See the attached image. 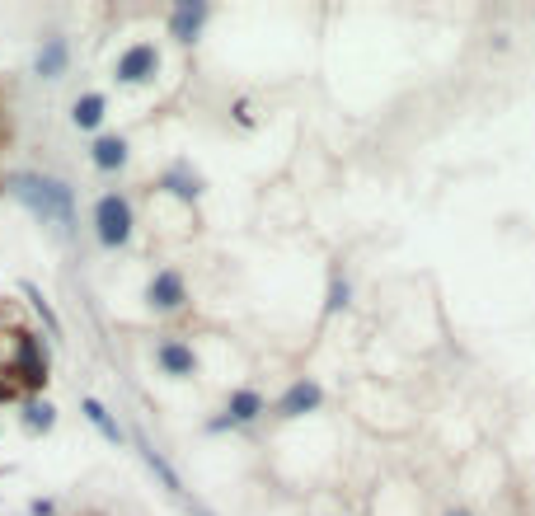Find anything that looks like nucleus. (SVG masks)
Returning a JSON list of instances; mask_svg holds the SVG:
<instances>
[{"instance_id": "1", "label": "nucleus", "mask_w": 535, "mask_h": 516, "mask_svg": "<svg viewBox=\"0 0 535 516\" xmlns=\"http://www.w3.org/2000/svg\"><path fill=\"white\" fill-rule=\"evenodd\" d=\"M5 188H10V198L24 202L43 226H52L57 235H71V226H76V188H71L66 179H52V174L24 169V174H10Z\"/></svg>"}, {"instance_id": "2", "label": "nucleus", "mask_w": 535, "mask_h": 516, "mask_svg": "<svg viewBox=\"0 0 535 516\" xmlns=\"http://www.w3.org/2000/svg\"><path fill=\"white\" fill-rule=\"evenodd\" d=\"M132 230H137L132 198H123V193H104V198L94 202V240L104 244V249H123V244L132 240Z\"/></svg>"}, {"instance_id": "3", "label": "nucleus", "mask_w": 535, "mask_h": 516, "mask_svg": "<svg viewBox=\"0 0 535 516\" xmlns=\"http://www.w3.org/2000/svg\"><path fill=\"white\" fill-rule=\"evenodd\" d=\"M118 85H146V80L160 76V47L155 43H132L113 66Z\"/></svg>"}, {"instance_id": "4", "label": "nucleus", "mask_w": 535, "mask_h": 516, "mask_svg": "<svg viewBox=\"0 0 535 516\" xmlns=\"http://www.w3.org/2000/svg\"><path fill=\"white\" fill-rule=\"evenodd\" d=\"M207 19H212V5H207V0H174V10H169V38L184 47L198 43Z\"/></svg>"}, {"instance_id": "5", "label": "nucleus", "mask_w": 535, "mask_h": 516, "mask_svg": "<svg viewBox=\"0 0 535 516\" xmlns=\"http://www.w3.org/2000/svg\"><path fill=\"white\" fill-rule=\"evenodd\" d=\"M184 301H188V287H184V277L174 273V268H160V273L146 282V305H151V310H160V315L179 310Z\"/></svg>"}, {"instance_id": "6", "label": "nucleus", "mask_w": 535, "mask_h": 516, "mask_svg": "<svg viewBox=\"0 0 535 516\" xmlns=\"http://www.w3.org/2000/svg\"><path fill=\"white\" fill-rule=\"evenodd\" d=\"M324 404V390H320V380H291L287 385V395L277 399V418H306V413H315Z\"/></svg>"}, {"instance_id": "7", "label": "nucleus", "mask_w": 535, "mask_h": 516, "mask_svg": "<svg viewBox=\"0 0 535 516\" xmlns=\"http://www.w3.org/2000/svg\"><path fill=\"white\" fill-rule=\"evenodd\" d=\"M155 362H160V371L174 380H193L198 376V352L188 348L184 338H165L160 348H155Z\"/></svg>"}, {"instance_id": "8", "label": "nucleus", "mask_w": 535, "mask_h": 516, "mask_svg": "<svg viewBox=\"0 0 535 516\" xmlns=\"http://www.w3.org/2000/svg\"><path fill=\"white\" fill-rule=\"evenodd\" d=\"M259 413H268V404H263L259 390H230V399H226V418H216L212 432H221V427H245V423H254Z\"/></svg>"}, {"instance_id": "9", "label": "nucleus", "mask_w": 535, "mask_h": 516, "mask_svg": "<svg viewBox=\"0 0 535 516\" xmlns=\"http://www.w3.org/2000/svg\"><path fill=\"white\" fill-rule=\"evenodd\" d=\"M66 61H71V43H66L62 33H52V38H43V47H38L33 71H38L43 80H62L66 76Z\"/></svg>"}, {"instance_id": "10", "label": "nucleus", "mask_w": 535, "mask_h": 516, "mask_svg": "<svg viewBox=\"0 0 535 516\" xmlns=\"http://www.w3.org/2000/svg\"><path fill=\"white\" fill-rule=\"evenodd\" d=\"M127 155H132V146H127V137H94V146H90V160H94V169H104V174H113V169H123L127 165Z\"/></svg>"}, {"instance_id": "11", "label": "nucleus", "mask_w": 535, "mask_h": 516, "mask_svg": "<svg viewBox=\"0 0 535 516\" xmlns=\"http://www.w3.org/2000/svg\"><path fill=\"white\" fill-rule=\"evenodd\" d=\"M24 343H19V376H24V385H33V390H43L47 385V357L38 352V338L19 334Z\"/></svg>"}, {"instance_id": "12", "label": "nucleus", "mask_w": 535, "mask_h": 516, "mask_svg": "<svg viewBox=\"0 0 535 516\" xmlns=\"http://www.w3.org/2000/svg\"><path fill=\"white\" fill-rule=\"evenodd\" d=\"M104 113H108V94H99V90L80 94L76 104H71V122H76L80 132H94V127L104 122Z\"/></svg>"}, {"instance_id": "13", "label": "nucleus", "mask_w": 535, "mask_h": 516, "mask_svg": "<svg viewBox=\"0 0 535 516\" xmlns=\"http://www.w3.org/2000/svg\"><path fill=\"white\" fill-rule=\"evenodd\" d=\"M80 413L90 418V427H94V432H99L104 441H113V446H123V441H127V437H123V427L113 423V413H108L94 395H90V399H80Z\"/></svg>"}, {"instance_id": "14", "label": "nucleus", "mask_w": 535, "mask_h": 516, "mask_svg": "<svg viewBox=\"0 0 535 516\" xmlns=\"http://www.w3.org/2000/svg\"><path fill=\"white\" fill-rule=\"evenodd\" d=\"M160 188H169V193H174L179 202H198L202 198V179H198V174H188L184 165L169 169L165 179H160Z\"/></svg>"}, {"instance_id": "15", "label": "nucleus", "mask_w": 535, "mask_h": 516, "mask_svg": "<svg viewBox=\"0 0 535 516\" xmlns=\"http://www.w3.org/2000/svg\"><path fill=\"white\" fill-rule=\"evenodd\" d=\"M24 427H29L33 437H38V432H52V427H57V409H52L47 399H29V404H24Z\"/></svg>"}, {"instance_id": "16", "label": "nucleus", "mask_w": 535, "mask_h": 516, "mask_svg": "<svg viewBox=\"0 0 535 516\" xmlns=\"http://www.w3.org/2000/svg\"><path fill=\"white\" fill-rule=\"evenodd\" d=\"M141 456H146V465H151V470L160 474V484H165L169 493H184V484H179V474L169 470V460L160 456V451H155V446H146V441H141Z\"/></svg>"}, {"instance_id": "17", "label": "nucleus", "mask_w": 535, "mask_h": 516, "mask_svg": "<svg viewBox=\"0 0 535 516\" xmlns=\"http://www.w3.org/2000/svg\"><path fill=\"white\" fill-rule=\"evenodd\" d=\"M24 296H29V301H33V310H38V315H43L47 334H52V338H62V319H57V310H52V305H47V296H43V291L33 287V282H24Z\"/></svg>"}, {"instance_id": "18", "label": "nucleus", "mask_w": 535, "mask_h": 516, "mask_svg": "<svg viewBox=\"0 0 535 516\" xmlns=\"http://www.w3.org/2000/svg\"><path fill=\"white\" fill-rule=\"evenodd\" d=\"M352 305V282L348 277H334L329 282V301H324V315H338V310H348Z\"/></svg>"}, {"instance_id": "19", "label": "nucleus", "mask_w": 535, "mask_h": 516, "mask_svg": "<svg viewBox=\"0 0 535 516\" xmlns=\"http://www.w3.org/2000/svg\"><path fill=\"white\" fill-rule=\"evenodd\" d=\"M57 507H52V498H33L29 502V516H52Z\"/></svg>"}, {"instance_id": "20", "label": "nucleus", "mask_w": 535, "mask_h": 516, "mask_svg": "<svg viewBox=\"0 0 535 516\" xmlns=\"http://www.w3.org/2000/svg\"><path fill=\"white\" fill-rule=\"evenodd\" d=\"M10 399H15V385H10V380L0 376V404H10Z\"/></svg>"}, {"instance_id": "21", "label": "nucleus", "mask_w": 535, "mask_h": 516, "mask_svg": "<svg viewBox=\"0 0 535 516\" xmlns=\"http://www.w3.org/2000/svg\"><path fill=\"white\" fill-rule=\"evenodd\" d=\"M446 516H470V512H465V507H456V512H446Z\"/></svg>"}, {"instance_id": "22", "label": "nucleus", "mask_w": 535, "mask_h": 516, "mask_svg": "<svg viewBox=\"0 0 535 516\" xmlns=\"http://www.w3.org/2000/svg\"><path fill=\"white\" fill-rule=\"evenodd\" d=\"M0 137H5V113H0Z\"/></svg>"}, {"instance_id": "23", "label": "nucleus", "mask_w": 535, "mask_h": 516, "mask_svg": "<svg viewBox=\"0 0 535 516\" xmlns=\"http://www.w3.org/2000/svg\"><path fill=\"white\" fill-rule=\"evenodd\" d=\"M5 470H10V465H5ZM5 470H0V479H5Z\"/></svg>"}]
</instances>
